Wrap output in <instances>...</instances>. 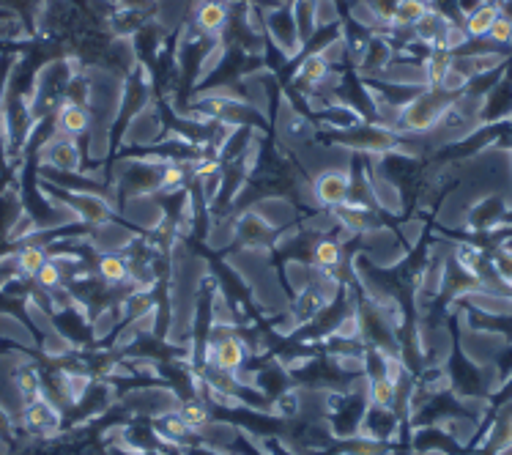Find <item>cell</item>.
Listing matches in <instances>:
<instances>
[{"label": "cell", "instance_id": "cell-16", "mask_svg": "<svg viewBox=\"0 0 512 455\" xmlns=\"http://www.w3.org/2000/svg\"><path fill=\"white\" fill-rule=\"evenodd\" d=\"M502 14L512 22V0H502Z\"/></svg>", "mask_w": 512, "mask_h": 455}, {"label": "cell", "instance_id": "cell-3", "mask_svg": "<svg viewBox=\"0 0 512 455\" xmlns=\"http://www.w3.org/2000/svg\"><path fill=\"white\" fill-rule=\"evenodd\" d=\"M83 151L80 143L72 138H63L55 132L53 138L44 143L39 149V162L44 168L58 170V173H80L83 170Z\"/></svg>", "mask_w": 512, "mask_h": 455}, {"label": "cell", "instance_id": "cell-11", "mask_svg": "<svg viewBox=\"0 0 512 455\" xmlns=\"http://www.w3.org/2000/svg\"><path fill=\"white\" fill-rule=\"evenodd\" d=\"M157 434L162 436V439H168L170 445H181V442H184V439H187L192 431H189V425L181 420V414L168 412V414H162V417H159Z\"/></svg>", "mask_w": 512, "mask_h": 455}, {"label": "cell", "instance_id": "cell-17", "mask_svg": "<svg viewBox=\"0 0 512 455\" xmlns=\"http://www.w3.org/2000/svg\"><path fill=\"white\" fill-rule=\"evenodd\" d=\"M510 294H512V288H510Z\"/></svg>", "mask_w": 512, "mask_h": 455}, {"label": "cell", "instance_id": "cell-5", "mask_svg": "<svg viewBox=\"0 0 512 455\" xmlns=\"http://www.w3.org/2000/svg\"><path fill=\"white\" fill-rule=\"evenodd\" d=\"M209 362L222 373H239L247 362V346L236 335H225L211 343Z\"/></svg>", "mask_w": 512, "mask_h": 455}, {"label": "cell", "instance_id": "cell-15", "mask_svg": "<svg viewBox=\"0 0 512 455\" xmlns=\"http://www.w3.org/2000/svg\"><path fill=\"white\" fill-rule=\"evenodd\" d=\"M488 39L496 44H502V47H512V22L507 20L504 14H499V17H496L491 33H488Z\"/></svg>", "mask_w": 512, "mask_h": 455}, {"label": "cell", "instance_id": "cell-6", "mask_svg": "<svg viewBox=\"0 0 512 455\" xmlns=\"http://www.w3.org/2000/svg\"><path fill=\"white\" fill-rule=\"evenodd\" d=\"M94 127V116L91 110L83 105H72V102H63L58 110H55V132L63 135V138H85Z\"/></svg>", "mask_w": 512, "mask_h": 455}, {"label": "cell", "instance_id": "cell-9", "mask_svg": "<svg viewBox=\"0 0 512 455\" xmlns=\"http://www.w3.org/2000/svg\"><path fill=\"white\" fill-rule=\"evenodd\" d=\"M11 379H14V390H17V395H20L22 406L42 395V373L36 371L33 365H20Z\"/></svg>", "mask_w": 512, "mask_h": 455}, {"label": "cell", "instance_id": "cell-13", "mask_svg": "<svg viewBox=\"0 0 512 455\" xmlns=\"http://www.w3.org/2000/svg\"><path fill=\"white\" fill-rule=\"evenodd\" d=\"M178 414H181V420L189 425V431H203L206 425H209V406H203L200 401H187V403H181L176 409Z\"/></svg>", "mask_w": 512, "mask_h": 455}, {"label": "cell", "instance_id": "cell-12", "mask_svg": "<svg viewBox=\"0 0 512 455\" xmlns=\"http://www.w3.org/2000/svg\"><path fill=\"white\" fill-rule=\"evenodd\" d=\"M313 261L315 266H321V269H335V266H340V261H343V247H340V242H335V239H318V242L313 244Z\"/></svg>", "mask_w": 512, "mask_h": 455}, {"label": "cell", "instance_id": "cell-14", "mask_svg": "<svg viewBox=\"0 0 512 455\" xmlns=\"http://www.w3.org/2000/svg\"><path fill=\"white\" fill-rule=\"evenodd\" d=\"M33 280H36V286L42 288V291H58V288L63 286L66 275H63V269L58 266V261H53V258H50V261H47V264H44L39 272H36V277H33Z\"/></svg>", "mask_w": 512, "mask_h": 455}, {"label": "cell", "instance_id": "cell-8", "mask_svg": "<svg viewBox=\"0 0 512 455\" xmlns=\"http://www.w3.org/2000/svg\"><path fill=\"white\" fill-rule=\"evenodd\" d=\"M47 261H50L47 247L36 242H25L20 250L14 253V264H17V272H20L22 277H36V272H39Z\"/></svg>", "mask_w": 512, "mask_h": 455}, {"label": "cell", "instance_id": "cell-2", "mask_svg": "<svg viewBox=\"0 0 512 455\" xmlns=\"http://www.w3.org/2000/svg\"><path fill=\"white\" fill-rule=\"evenodd\" d=\"M310 195H313L315 206L324 209H337L351 198V170L348 168H326L310 184Z\"/></svg>", "mask_w": 512, "mask_h": 455}, {"label": "cell", "instance_id": "cell-4", "mask_svg": "<svg viewBox=\"0 0 512 455\" xmlns=\"http://www.w3.org/2000/svg\"><path fill=\"white\" fill-rule=\"evenodd\" d=\"M22 425L36 436H55L61 428V409L50 398H33L22 406Z\"/></svg>", "mask_w": 512, "mask_h": 455}, {"label": "cell", "instance_id": "cell-10", "mask_svg": "<svg viewBox=\"0 0 512 455\" xmlns=\"http://www.w3.org/2000/svg\"><path fill=\"white\" fill-rule=\"evenodd\" d=\"M96 272H99V277H102L105 283L118 286V283L129 280V261H126L124 255L105 253L99 255V261H96Z\"/></svg>", "mask_w": 512, "mask_h": 455}, {"label": "cell", "instance_id": "cell-7", "mask_svg": "<svg viewBox=\"0 0 512 455\" xmlns=\"http://www.w3.org/2000/svg\"><path fill=\"white\" fill-rule=\"evenodd\" d=\"M499 14H502V0H485L480 9L471 11L469 17H463L460 31L466 33V39H482V36L491 33L493 22H496Z\"/></svg>", "mask_w": 512, "mask_h": 455}, {"label": "cell", "instance_id": "cell-1", "mask_svg": "<svg viewBox=\"0 0 512 455\" xmlns=\"http://www.w3.org/2000/svg\"><path fill=\"white\" fill-rule=\"evenodd\" d=\"M463 91H450L444 85H428L422 94L398 110L395 118V132L400 135H428L439 127L441 116L458 102Z\"/></svg>", "mask_w": 512, "mask_h": 455}]
</instances>
